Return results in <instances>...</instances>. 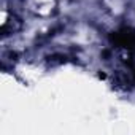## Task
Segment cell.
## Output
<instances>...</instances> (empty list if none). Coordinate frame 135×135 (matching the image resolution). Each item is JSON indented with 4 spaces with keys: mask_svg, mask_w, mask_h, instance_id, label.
<instances>
[{
    "mask_svg": "<svg viewBox=\"0 0 135 135\" xmlns=\"http://www.w3.org/2000/svg\"><path fill=\"white\" fill-rule=\"evenodd\" d=\"M111 41L116 46L127 48V49H135V30L124 27L111 35Z\"/></svg>",
    "mask_w": 135,
    "mask_h": 135,
    "instance_id": "cell-1",
    "label": "cell"
}]
</instances>
